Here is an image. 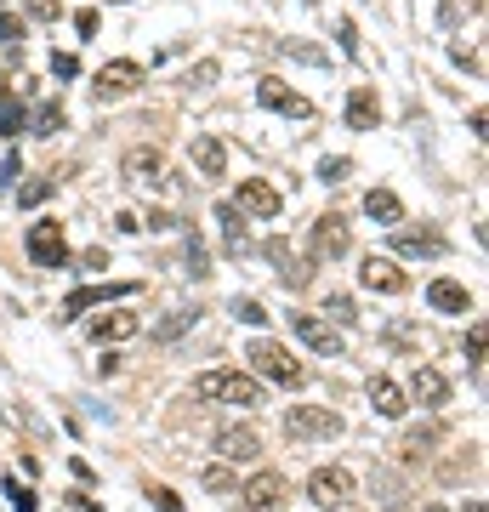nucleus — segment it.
<instances>
[{
  "label": "nucleus",
  "mask_w": 489,
  "mask_h": 512,
  "mask_svg": "<svg viewBox=\"0 0 489 512\" xmlns=\"http://www.w3.org/2000/svg\"><path fill=\"white\" fill-rule=\"evenodd\" d=\"M194 399L256 410V404H268V393H262V382H256L251 370H205V376H194Z\"/></svg>",
  "instance_id": "nucleus-1"
},
{
  "label": "nucleus",
  "mask_w": 489,
  "mask_h": 512,
  "mask_svg": "<svg viewBox=\"0 0 489 512\" xmlns=\"http://www.w3.org/2000/svg\"><path fill=\"white\" fill-rule=\"evenodd\" d=\"M245 359H251L256 382H262V376H268V382H279V387H302V382H308V370L296 365L279 342H268V336H256L251 348H245Z\"/></svg>",
  "instance_id": "nucleus-2"
},
{
  "label": "nucleus",
  "mask_w": 489,
  "mask_h": 512,
  "mask_svg": "<svg viewBox=\"0 0 489 512\" xmlns=\"http://www.w3.org/2000/svg\"><path fill=\"white\" fill-rule=\"evenodd\" d=\"M347 421L330 404H290L285 410V439H342Z\"/></svg>",
  "instance_id": "nucleus-3"
},
{
  "label": "nucleus",
  "mask_w": 489,
  "mask_h": 512,
  "mask_svg": "<svg viewBox=\"0 0 489 512\" xmlns=\"http://www.w3.org/2000/svg\"><path fill=\"white\" fill-rule=\"evenodd\" d=\"M234 211H239V217L268 222V217H279V211H285V194H279L268 177H245V183H239V194H234Z\"/></svg>",
  "instance_id": "nucleus-4"
},
{
  "label": "nucleus",
  "mask_w": 489,
  "mask_h": 512,
  "mask_svg": "<svg viewBox=\"0 0 489 512\" xmlns=\"http://www.w3.org/2000/svg\"><path fill=\"white\" fill-rule=\"evenodd\" d=\"M23 245H29V262H35V268H63V262H69V239H63V222H52V217L35 222Z\"/></svg>",
  "instance_id": "nucleus-5"
},
{
  "label": "nucleus",
  "mask_w": 489,
  "mask_h": 512,
  "mask_svg": "<svg viewBox=\"0 0 489 512\" xmlns=\"http://www.w3.org/2000/svg\"><path fill=\"white\" fill-rule=\"evenodd\" d=\"M290 330H296L313 353H325V359H342V353H347L342 330L330 325V319H319V313H290Z\"/></svg>",
  "instance_id": "nucleus-6"
},
{
  "label": "nucleus",
  "mask_w": 489,
  "mask_h": 512,
  "mask_svg": "<svg viewBox=\"0 0 489 512\" xmlns=\"http://www.w3.org/2000/svg\"><path fill=\"white\" fill-rule=\"evenodd\" d=\"M137 86H143V63H131V57H114V63H103L91 74V92L97 97H131Z\"/></svg>",
  "instance_id": "nucleus-7"
},
{
  "label": "nucleus",
  "mask_w": 489,
  "mask_h": 512,
  "mask_svg": "<svg viewBox=\"0 0 489 512\" xmlns=\"http://www.w3.org/2000/svg\"><path fill=\"white\" fill-rule=\"evenodd\" d=\"M262 251H268V262L279 268V285H290V291L313 285V268H319V262H313V256H296L290 251V239H268Z\"/></svg>",
  "instance_id": "nucleus-8"
},
{
  "label": "nucleus",
  "mask_w": 489,
  "mask_h": 512,
  "mask_svg": "<svg viewBox=\"0 0 489 512\" xmlns=\"http://www.w3.org/2000/svg\"><path fill=\"white\" fill-rule=\"evenodd\" d=\"M239 501H245V512H279V501H285V473H273V467L251 473L239 484Z\"/></svg>",
  "instance_id": "nucleus-9"
},
{
  "label": "nucleus",
  "mask_w": 489,
  "mask_h": 512,
  "mask_svg": "<svg viewBox=\"0 0 489 512\" xmlns=\"http://www.w3.org/2000/svg\"><path fill=\"white\" fill-rule=\"evenodd\" d=\"M359 285H364V291H376V296H404V291H410V274H404L393 256H364Z\"/></svg>",
  "instance_id": "nucleus-10"
},
{
  "label": "nucleus",
  "mask_w": 489,
  "mask_h": 512,
  "mask_svg": "<svg viewBox=\"0 0 489 512\" xmlns=\"http://www.w3.org/2000/svg\"><path fill=\"white\" fill-rule=\"evenodd\" d=\"M126 296H137V279H120V285H86V291H69V296H63V313H57V319H80L86 308L126 302Z\"/></svg>",
  "instance_id": "nucleus-11"
},
{
  "label": "nucleus",
  "mask_w": 489,
  "mask_h": 512,
  "mask_svg": "<svg viewBox=\"0 0 489 512\" xmlns=\"http://www.w3.org/2000/svg\"><path fill=\"white\" fill-rule=\"evenodd\" d=\"M308 245H313V262H336V256H347L353 234H347V222L336 217V211H330V217H319V222H313Z\"/></svg>",
  "instance_id": "nucleus-12"
},
{
  "label": "nucleus",
  "mask_w": 489,
  "mask_h": 512,
  "mask_svg": "<svg viewBox=\"0 0 489 512\" xmlns=\"http://www.w3.org/2000/svg\"><path fill=\"white\" fill-rule=\"evenodd\" d=\"M256 103L273 109V114H290V120H308V114H313V103L302 92H290L285 80H262V86H256Z\"/></svg>",
  "instance_id": "nucleus-13"
},
{
  "label": "nucleus",
  "mask_w": 489,
  "mask_h": 512,
  "mask_svg": "<svg viewBox=\"0 0 489 512\" xmlns=\"http://www.w3.org/2000/svg\"><path fill=\"white\" fill-rule=\"evenodd\" d=\"M120 171H126V183L165 188V154H160V148H131L126 160H120Z\"/></svg>",
  "instance_id": "nucleus-14"
},
{
  "label": "nucleus",
  "mask_w": 489,
  "mask_h": 512,
  "mask_svg": "<svg viewBox=\"0 0 489 512\" xmlns=\"http://www.w3.org/2000/svg\"><path fill=\"white\" fill-rule=\"evenodd\" d=\"M86 330H91V342H131V336L143 330V319L131 308H109V313H97Z\"/></svg>",
  "instance_id": "nucleus-15"
},
{
  "label": "nucleus",
  "mask_w": 489,
  "mask_h": 512,
  "mask_svg": "<svg viewBox=\"0 0 489 512\" xmlns=\"http://www.w3.org/2000/svg\"><path fill=\"white\" fill-rule=\"evenodd\" d=\"M404 399L427 404V410H438V404H450V382H444V370L416 365V370H410V393H404Z\"/></svg>",
  "instance_id": "nucleus-16"
},
{
  "label": "nucleus",
  "mask_w": 489,
  "mask_h": 512,
  "mask_svg": "<svg viewBox=\"0 0 489 512\" xmlns=\"http://www.w3.org/2000/svg\"><path fill=\"white\" fill-rule=\"evenodd\" d=\"M393 251L399 256H444L450 239L438 234V228H393Z\"/></svg>",
  "instance_id": "nucleus-17"
},
{
  "label": "nucleus",
  "mask_w": 489,
  "mask_h": 512,
  "mask_svg": "<svg viewBox=\"0 0 489 512\" xmlns=\"http://www.w3.org/2000/svg\"><path fill=\"white\" fill-rule=\"evenodd\" d=\"M211 444H217V461H234V467H239V461H256V456H262V439H256L251 427H222Z\"/></svg>",
  "instance_id": "nucleus-18"
},
{
  "label": "nucleus",
  "mask_w": 489,
  "mask_h": 512,
  "mask_svg": "<svg viewBox=\"0 0 489 512\" xmlns=\"http://www.w3.org/2000/svg\"><path fill=\"white\" fill-rule=\"evenodd\" d=\"M308 495L319 507H342L347 495H353V478H347L342 467H319V473L308 478Z\"/></svg>",
  "instance_id": "nucleus-19"
},
{
  "label": "nucleus",
  "mask_w": 489,
  "mask_h": 512,
  "mask_svg": "<svg viewBox=\"0 0 489 512\" xmlns=\"http://www.w3.org/2000/svg\"><path fill=\"white\" fill-rule=\"evenodd\" d=\"M370 410L387 421H399L404 410H410V399H404V387L393 382V376H370Z\"/></svg>",
  "instance_id": "nucleus-20"
},
{
  "label": "nucleus",
  "mask_w": 489,
  "mask_h": 512,
  "mask_svg": "<svg viewBox=\"0 0 489 512\" xmlns=\"http://www.w3.org/2000/svg\"><path fill=\"white\" fill-rule=\"evenodd\" d=\"M427 308L433 313H472V296H467L461 279H433V285H427Z\"/></svg>",
  "instance_id": "nucleus-21"
},
{
  "label": "nucleus",
  "mask_w": 489,
  "mask_h": 512,
  "mask_svg": "<svg viewBox=\"0 0 489 512\" xmlns=\"http://www.w3.org/2000/svg\"><path fill=\"white\" fill-rule=\"evenodd\" d=\"M364 217L381 222V228H404V200L393 188H370V194H364Z\"/></svg>",
  "instance_id": "nucleus-22"
},
{
  "label": "nucleus",
  "mask_w": 489,
  "mask_h": 512,
  "mask_svg": "<svg viewBox=\"0 0 489 512\" xmlns=\"http://www.w3.org/2000/svg\"><path fill=\"white\" fill-rule=\"evenodd\" d=\"M347 126L353 131H376L381 126V103H376L370 86H353V92H347Z\"/></svg>",
  "instance_id": "nucleus-23"
},
{
  "label": "nucleus",
  "mask_w": 489,
  "mask_h": 512,
  "mask_svg": "<svg viewBox=\"0 0 489 512\" xmlns=\"http://www.w3.org/2000/svg\"><path fill=\"white\" fill-rule=\"evenodd\" d=\"M370 495L381 501V512H404V478L387 467H370Z\"/></svg>",
  "instance_id": "nucleus-24"
},
{
  "label": "nucleus",
  "mask_w": 489,
  "mask_h": 512,
  "mask_svg": "<svg viewBox=\"0 0 489 512\" xmlns=\"http://www.w3.org/2000/svg\"><path fill=\"white\" fill-rule=\"evenodd\" d=\"M194 165H200V177H228V148H222V137H194Z\"/></svg>",
  "instance_id": "nucleus-25"
},
{
  "label": "nucleus",
  "mask_w": 489,
  "mask_h": 512,
  "mask_svg": "<svg viewBox=\"0 0 489 512\" xmlns=\"http://www.w3.org/2000/svg\"><path fill=\"white\" fill-rule=\"evenodd\" d=\"M444 439V427L438 421H427V427H410L399 439V450H404V461H421V456H433V444Z\"/></svg>",
  "instance_id": "nucleus-26"
},
{
  "label": "nucleus",
  "mask_w": 489,
  "mask_h": 512,
  "mask_svg": "<svg viewBox=\"0 0 489 512\" xmlns=\"http://www.w3.org/2000/svg\"><path fill=\"white\" fill-rule=\"evenodd\" d=\"M23 126L35 131V137H57V131H63V103H40L35 120H23Z\"/></svg>",
  "instance_id": "nucleus-27"
},
{
  "label": "nucleus",
  "mask_w": 489,
  "mask_h": 512,
  "mask_svg": "<svg viewBox=\"0 0 489 512\" xmlns=\"http://www.w3.org/2000/svg\"><path fill=\"white\" fill-rule=\"evenodd\" d=\"M217 222H222V234H228V251H245V217H239L234 205H217Z\"/></svg>",
  "instance_id": "nucleus-28"
},
{
  "label": "nucleus",
  "mask_w": 489,
  "mask_h": 512,
  "mask_svg": "<svg viewBox=\"0 0 489 512\" xmlns=\"http://www.w3.org/2000/svg\"><path fill=\"white\" fill-rule=\"evenodd\" d=\"M194 319H200L194 308H177L171 319H160V325H154V336H160V342H177L182 330H194Z\"/></svg>",
  "instance_id": "nucleus-29"
},
{
  "label": "nucleus",
  "mask_w": 489,
  "mask_h": 512,
  "mask_svg": "<svg viewBox=\"0 0 489 512\" xmlns=\"http://www.w3.org/2000/svg\"><path fill=\"white\" fill-rule=\"evenodd\" d=\"M52 194H57L52 177H35V183H23V188H18V205H29V211H35V205H46Z\"/></svg>",
  "instance_id": "nucleus-30"
},
{
  "label": "nucleus",
  "mask_w": 489,
  "mask_h": 512,
  "mask_svg": "<svg viewBox=\"0 0 489 512\" xmlns=\"http://www.w3.org/2000/svg\"><path fill=\"white\" fill-rule=\"evenodd\" d=\"M347 177H353V160L347 154H325L319 160V183H347Z\"/></svg>",
  "instance_id": "nucleus-31"
},
{
  "label": "nucleus",
  "mask_w": 489,
  "mask_h": 512,
  "mask_svg": "<svg viewBox=\"0 0 489 512\" xmlns=\"http://www.w3.org/2000/svg\"><path fill=\"white\" fill-rule=\"evenodd\" d=\"M182 262H188L182 274H194V279H205V274H211V256H205V245H200V239H188V251H182Z\"/></svg>",
  "instance_id": "nucleus-32"
},
{
  "label": "nucleus",
  "mask_w": 489,
  "mask_h": 512,
  "mask_svg": "<svg viewBox=\"0 0 489 512\" xmlns=\"http://www.w3.org/2000/svg\"><path fill=\"white\" fill-rule=\"evenodd\" d=\"M279 46H285V57H296V63H330V52H319L308 40H279Z\"/></svg>",
  "instance_id": "nucleus-33"
},
{
  "label": "nucleus",
  "mask_w": 489,
  "mask_h": 512,
  "mask_svg": "<svg viewBox=\"0 0 489 512\" xmlns=\"http://www.w3.org/2000/svg\"><path fill=\"white\" fill-rule=\"evenodd\" d=\"M234 313L245 319V325H268V308H262L256 296H234Z\"/></svg>",
  "instance_id": "nucleus-34"
},
{
  "label": "nucleus",
  "mask_w": 489,
  "mask_h": 512,
  "mask_svg": "<svg viewBox=\"0 0 489 512\" xmlns=\"http://www.w3.org/2000/svg\"><path fill=\"white\" fill-rule=\"evenodd\" d=\"M18 131H23V109L6 97V103H0V137H18Z\"/></svg>",
  "instance_id": "nucleus-35"
},
{
  "label": "nucleus",
  "mask_w": 489,
  "mask_h": 512,
  "mask_svg": "<svg viewBox=\"0 0 489 512\" xmlns=\"http://www.w3.org/2000/svg\"><path fill=\"white\" fill-rule=\"evenodd\" d=\"M0 40H6L12 52L23 46V18H18V12H0Z\"/></svg>",
  "instance_id": "nucleus-36"
},
{
  "label": "nucleus",
  "mask_w": 489,
  "mask_h": 512,
  "mask_svg": "<svg viewBox=\"0 0 489 512\" xmlns=\"http://www.w3.org/2000/svg\"><path fill=\"white\" fill-rule=\"evenodd\" d=\"M325 313L336 319V325H353V319H359V313H353V296H330V302H325Z\"/></svg>",
  "instance_id": "nucleus-37"
},
{
  "label": "nucleus",
  "mask_w": 489,
  "mask_h": 512,
  "mask_svg": "<svg viewBox=\"0 0 489 512\" xmlns=\"http://www.w3.org/2000/svg\"><path fill=\"white\" fill-rule=\"evenodd\" d=\"M205 490H239V478L217 461V467H205Z\"/></svg>",
  "instance_id": "nucleus-38"
},
{
  "label": "nucleus",
  "mask_w": 489,
  "mask_h": 512,
  "mask_svg": "<svg viewBox=\"0 0 489 512\" xmlns=\"http://www.w3.org/2000/svg\"><path fill=\"white\" fill-rule=\"evenodd\" d=\"M6 495H12L18 512H35V490H29V484H12V473H6Z\"/></svg>",
  "instance_id": "nucleus-39"
},
{
  "label": "nucleus",
  "mask_w": 489,
  "mask_h": 512,
  "mask_svg": "<svg viewBox=\"0 0 489 512\" xmlns=\"http://www.w3.org/2000/svg\"><path fill=\"white\" fill-rule=\"evenodd\" d=\"M336 40H342L347 57H359V29H353V18H336Z\"/></svg>",
  "instance_id": "nucleus-40"
},
{
  "label": "nucleus",
  "mask_w": 489,
  "mask_h": 512,
  "mask_svg": "<svg viewBox=\"0 0 489 512\" xmlns=\"http://www.w3.org/2000/svg\"><path fill=\"white\" fill-rule=\"evenodd\" d=\"M148 501L160 512H182V501H177V490H165V484H148Z\"/></svg>",
  "instance_id": "nucleus-41"
},
{
  "label": "nucleus",
  "mask_w": 489,
  "mask_h": 512,
  "mask_svg": "<svg viewBox=\"0 0 489 512\" xmlns=\"http://www.w3.org/2000/svg\"><path fill=\"white\" fill-rule=\"evenodd\" d=\"M52 74H57V80H74V74H80V57H74V52H57V57H52Z\"/></svg>",
  "instance_id": "nucleus-42"
},
{
  "label": "nucleus",
  "mask_w": 489,
  "mask_h": 512,
  "mask_svg": "<svg viewBox=\"0 0 489 512\" xmlns=\"http://www.w3.org/2000/svg\"><path fill=\"white\" fill-rule=\"evenodd\" d=\"M29 18H40V23H57V18H63V6H57V0H29Z\"/></svg>",
  "instance_id": "nucleus-43"
},
{
  "label": "nucleus",
  "mask_w": 489,
  "mask_h": 512,
  "mask_svg": "<svg viewBox=\"0 0 489 512\" xmlns=\"http://www.w3.org/2000/svg\"><path fill=\"white\" fill-rule=\"evenodd\" d=\"M80 268H86V274H103V268H109V251H103V245H91V251L80 256Z\"/></svg>",
  "instance_id": "nucleus-44"
},
{
  "label": "nucleus",
  "mask_w": 489,
  "mask_h": 512,
  "mask_svg": "<svg viewBox=\"0 0 489 512\" xmlns=\"http://www.w3.org/2000/svg\"><path fill=\"white\" fill-rule=\"evenodd\" d=\"M467 353H472V370L484 365V325H472V336H467Z\"/></svg>",
  "instance_id": "nucleus-45"
},
{
  "label": "nucleus",
  "mask_w": 489,
  "mask_h": 512,
  "mask_svg": "<svg viewBox=\"0 0 489 512\" xmlns=\"http://www.w3.org/2000/svg\"><path fill=\"white\" fill-rule=\"evenodd\" d=\"M74 29H80V40H91V35H97V12H91V6H86V12H74Z\"/></svg>",
  "instance_id": "nucleus-46"
},
{
  "label": "nucleus",
  "mask_w": 489,
  "mask_h": 512,
  "mask_svg": "<svg viewBox=\"0 0 489 512\" xmlns=\"http://www.w3.org/2000/svg\"><path fill=\"white\" fill-rule=\"evenodd\" d=\"M211 80H217V63H200V69L188 74V86H211Z\"/></svg>",
  "instance_id": "nucleus-47"
},
{
  "label": "nucleus",
  "mask_w": 489,
  "mask_h": 512,
  "mask_svg": "<svg viewBox=\"0 0 489 512\" xmlns=\"http://www.w3.org/2000/svg\"><path fill=\"white\" fill-rule=\"evenodd\" d=\"M455 63H461V69H472V74H478V69H484V63H478V52H467V46H455Z\"/></svg>",
  "instance_id": "nucleus-48"
},
{
  "label": "nucleus",
  "mask_w": 489,
  "mask_h": 512,
  "mask_svg": "<svg viewBox=\"0 0 489 512\" xmlns=\"http://www.w3.org/2000/svg\"><path fill=\"white\" fill-rule=\"evenodd\" d=\"M114 228H120V234H137V228H143V217H131V211H120V217H114Z\"/></svg>",
  "instance_id": "nucleus-49"
},
{
  "label": "nucleus",
  "mask_w": 489,
  "mask_h": 512,
  "mask_svg": "<svg viewBox=\"0 0 489 512\" xmlns=\"http://www.w3.org/2000/svg\"><path fill=\"white\" fill-rule=\"evenodd\" d=\"M148 228H160L165 234V228H177V217H171V211H148Z\"/></svg>",
  "instance_id": "nucleus-50"
},
{
  "label": "nucleus",
  "mask_w": 489,
  "mask_h": 512,
  "mask_svg": "<svg viewBox=\"0 0 489 512\" xmlns=\"http://www.w3.org/2000/svg\"><path fill=\"white\" fill-rule=\"evenodd\" d=\"M69 507H80V512H103V507H97V501H91V495H80V490L69 495Z\"/></svg>",
  "instance_id": "nucleus-51"
},
{
  "label": "nucleus",
  "mask_w": 489,
  "mask_h": 512,
  "mask_svg": "<svg viewBox=\"0 0 489 512\" xmlns=\"http://www.w3.org/2000/svg\"><path fill=\"white\" fill-rule=\"evenodd\" d=\"M467 512H484V501H467Z\"/></svg>",
  "instance_id": "nucleus-52"
},
{
  "label": "nucleus",
  "mask_w": 489,
  "mask_h": 512,
  "mask_svg": "<svg viewBox=\"0 0 489 512\" xmlns=\"http://www.w3.org/2000/svg\"><path fill=\"white\" fill-rule=\"evenodd\" d=\"M421 512H450V507H438V501H433V507H421Z\"/></svg>",
  "instance_id": "nucleus-53"
},
{
  "label": "nucleus",
  "mask_w": 489,
  "mask_h": 512,
  "mask_svg": "<svg viewBox=\"0 0 489 512\" xmlns=\"http://www.w3.org/2000/svg\"><path fill=\"white\" fill-rule=\"evenodd\" d=\"M114 6H131V0H114Z\"/></svg>",
  "instance_id": "nucleus-54"
}]
</instances>
